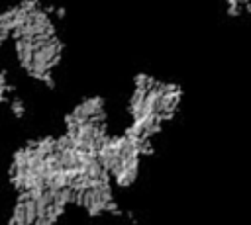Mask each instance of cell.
Returning a JSON list of instances; mask_svg holds the SVG:
<instances>
[{
    "instance_id": "6da1fadb",
    "label": "cell",
    "mask_w": 251,
    "mask_h": 225,
    "mask_svg": "<svg viewBox=\"0 0 251 225\" xmlns=\"http://www.w3.org/2000/svg\"><path fill=\"white\" fill-rule=\"evenodd\" d=\"M14 49H16V57H18L20 67L25 72H29L31 63H33V43H31V39H16Z\"/></svg>"
},
{
    "instance_id": "7a4b0ae2",
    "label": "cell",
    "mask_w": 251,
    "mask_h": 225,
    "mask_svg": "<svg viewBox=\"0 0 251 225\" xmlns=\"http://www.w3.org/2000/svg\"><path fill=\"white\" fill-rule=\"evenodd\" d=\"M227 16H241L245 10H249V0H224Z\"/></svg>"
},
{
    "instance_id": "3957f363",
    "label": "cell",
    "mask_w": 251,
    "mask_h": 225,
    "mask_svg": "<svg viewBox=\"0 0 251 225\" xmlns=\"http://www.w3.org/2000/svg\"><path fill=\"white\" fill-rule=\"evenodd\" d=\"M10 110H12L14 117H18V119H22V117H24V113H25V106H24V102H22V100H18V98L10 100Z\"/></svg>"
},
{
    "instance_id": "277c9868",
    "label": "cell",
    "mask_w": 251,
    "mask_h": 225,
    "mask_svg": "<svg viewBox=\"0 0 251 225\" xmlns=\"http://www.w3.org/2000/svg\"><path fill=\"white\" fill-rule=\"evenodd\" d=\"M247 12H251V0H249V10H247Z\"/></svg>"
},
{
    "instance_id": "5b68a950",
    "label": "cell",
    "mask_w": 251,
    "mask_h": 225,
    "mask_svg": "<svg viewBox=\"0 0 251 225\" xmlns=\"http://www.w3.org/2000/svg\"><path fill=\"white\" fill-rule=\"evenodd\" d=\"M20 2H25V0H20Z\"/></svg>"
},
{
    "instance_id": "8992f818",
    "label": "cell",
    "mask_w": 251,
    "mask_h": 225,
    "mask_svg": "<svg viewBox=\"0 0 251 225\" xmlns=\"http://www.w3.org/2000/svg\"><path fill=\"white\" fill-rule=\"evenodd\" d=\"M0 47H2V43H0Z\"/></svg>"
}]
</instances>
